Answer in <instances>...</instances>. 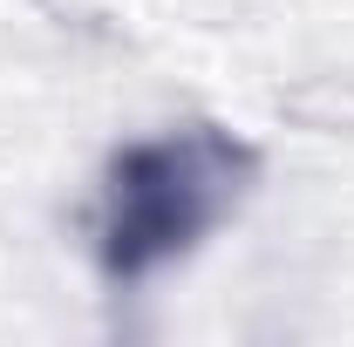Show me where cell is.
Listing matches in <instances>:
<instances>
[{
	"mask_svg": "<svg viewBox=\"0 0 354 347\" xmlns=\"http://www.w3.org/2000/svg\"><path fill=\"white\" fill-rule=\"evenodd\" d=\"M232 184V150L218 136H177V143H143L109 184V272H143L171 259L177 245L218 212Z\"/></svg>",
	"mask_w": 354,
	"mask_h": 347,
	"instance_id": "cell-1",
	"label": "cell"
}]
</instances>
